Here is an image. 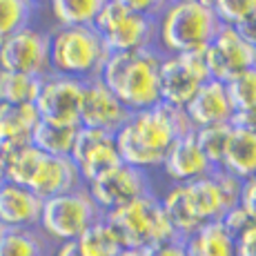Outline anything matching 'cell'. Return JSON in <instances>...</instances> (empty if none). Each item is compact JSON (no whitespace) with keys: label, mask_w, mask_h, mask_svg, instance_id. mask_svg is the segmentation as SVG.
Masks as SVG:
<instances>
[{"label":"cell","mask_w":256,"mask_h":256,"mask_svg":"<svg viewBox=\"0 0 256 256\" xmlns=\"http://www.w3.org/2000/svg\"><path fill=\"white\" fill-rule=\"evenodd\" d=\"M127 116H130V112L122 107V102L116 98V94L100 78H94V80L85 82L80 114H78L80 127L116 134L122 122L127 120Z\"/></svg>","instance_id":"cell-14"},{"label":"cell","mask_w":256,"mask_h":256,"mask_svg":"<svg viewBox=\"0 0 256 256\" xmlns=\"http://www.w3.org/2000/svg\"><path fill=\"white\" fill-rule=\"evenodd\" d=\"M40 120L34 105H0V156L32 145V132Z\"/></svg>","instance_id":"cell-19"},{"label":"cell","mask_w":256,"mask_h":256,"mask_svg":"<svg viewBox=\"0 0 256 256\" xmlns=\"http://www.w3.org/2000/svg\"><path fill=\"white\" fill-rule=\"evenodd\" d=\"M80 174H78L76 165L72 163L70 156H49L42 154L40 163L34 172L32 180H29L27 190H32L38 198H52V196L65 194L76 187H80Z\"/></svg>","instance_id":"cell-18"},{"label":"cell","mask_w":256,"mask_h":256,"mask_svg":"<svg viewBox=\"0 0 256 256\" xmlns=\"http://www.w3.org/2000/svg\"><path fill=\"white\" fill-rule=\"evenodd\" d=\"M105 218L120 234L125 250L142 252V250L152 248L156 243L178 238L172 223L167 220L156 192L140 196V198H136L134 203L125 205V208L110 212V214H105Z\"/></svg>","instance_id":"cell-6"},{"label":"cell","mask_w":256,"mask_h":256,"mask_svg":"<svg viewBox=\"0 0 256 256\" xmlns=\"http://www.w3.org/2000/svg\"><path fill=\"white\" fill-rule=\"evenodd\" d=\"M230 132H232L230 122H223V125H208V127L194 130L196 145H198V150L205 154V158L210 160V165L214 167V170L220 167V158H223V150H225V142L230 138Z\"/></svg>","instance_id":"cell-29"},{"label":"cell","mask_w":256,"mask_h":256,"mask_svg":"<svg viewBox=\"0 0 256 256\" xmlns=\"http://www.w3.org/2000/svg\"><path fill=\"white\" fill-rule=\"evenodd\" d=\"M170 2H172V0H170Z\"/></svg>","instance_id":"cell-46"},{"label":"cell","mask_w":256,"mask_h":256,"mask_svg":"<svg viewBox=\"0 0 256 256\" xmlns=\"http://www.w3.org/2000/svg\"><path fill=\"white\" fill-rule=\"evenodd\" d=\"M190 125L194 130L208 125H223L230 122L234 116V105L230 100V94L225 82L210 78L208 82L198 87V92L192 96V100L183 107Z\"/></svg>","instance_id":"cell-16"},{"label":"cell","mask_w":256,"mask_h":256,"mask_svg":"<svg viewBox=\"0 0 256 256\" xmlns=\"http://www.w3.org/2000/svg\"><path fill=\"white\" fill-rule=\"evenodd\" d=\"M34 4H40V2H49V0H32Z\"/></svg>","instance_id":"cell-43"},{"label":"cell","mask_w":256,"mask_h":256,"mask_svg":"<svg viewBox=\"0 0 256 256\" xmlns=\"http://www.w3.org/2000/svg\"><path fill=\"white\" fill-rule=\"evenodd\" d=\"M0 70L29 74V76H47L49 67V34L27 27L0 40Z\"/></svg>","instance_id":"cell-10"},{"label":"cell","mask_w":256,"mask_h":256,"mask_svg":"<svg viewBox=\"0 0 256 256\" xmlns=\"http://www.w3.org/2000/svg\"><path fill=\"white\" fill-rule=\"evenodd\" d=\"M52 256H82L80 250H78V243L76 240H67V243H58L54 248Z\"/></svg>","instance_id":"cell-41"},{"label":"cell","mask_w":256,"mask_h":256,"mask_svg":"<svg viewBox=\"0 0 256 256\" xmlns=\"http://www.w3.org/2000/svg\"><path fill=\"white\" fill-rule=\"evenodd\" d=\"M160 205H163V212L167 216V220L172 223L174 232L178 238H187L200 228V223L196 220L194 212H192L190 203H187L185 196V187L183 185H170L163 196H158Z\"/></svg>","instance_id":"cell-24"},{"label":"cell","mask_w":256,"mask_h":256,"mask_svg":"<svg viewBox=\"0 0 256 256\" xmlns=\"http://www.w3.org/2000/svg\"><path fill=\"white\" fill-rule=\"evenodd\" d=\"M160 58L163 54L156 47L110 54L98 78L116 94L130 114L150 110L160 102Z\"/></svg>","instance_id":"cell-2"},{"label":"cell","mask_w":256,"mask_h":256,"mask_svg":"<svg viewBox=\"0 0 256 256\" xmlns=\"http://www.w3.org/2000/svg\"><path fill=\"white\" fill-rule=\"evenodd\" d=\"M4 232V228H2V225H0V234H2Z\"/></svg>","instance_id":"cell-45"},{"label":"cell","mask_w":256,"mask_h":256,"mask_svg":"<svg viewBox=\"0 0 256 256\" xmlns=\"http://www.w3.org/2000/svg\"><path fill=\"white\" fill-rule=\"evenodd\" d=\"M118 256H142V254L138 252V250H125V252H120Z\"/></svg>","instance_id":"cell-42"},{"label":"cell","mask_w":256,"mask_h":256,"mask_svg":"<svg viewBox=\"0 0 256 256\" xmlns=\"http://www.w3.org/2000/svg\"><path fill=\"white\" fill-rule=\"evenodd\" d=\"M107 0H49L58 27H92Z\"/></svg>","instance_id":"cell-26"},{"label":"cell","mask_w":256,"mask_h":256,"mask_svg":"<svg viewBox=\"0 0 256 256\" xmlns=\"http://www.w3.org/2000/svg\"><path fill=\"white\" fill-rule=\"evenodd\" d=\"M160 170H163L165 178L172 185H185V183H192V180L212 174L214 167L210 165L205 154L198 150L196 138H194V130H192L174 140V145L167 152Z\"/></svg>","instance_id":"cell-15"},{"label":"cell","mask_w":256,"mask_h":256,"mask_svg":"<svg viewBox=\"0 0 256 256\" xmlns=\"http://www.w3.org/2000/svg\"><path fill=\"white\" fill-rule=\"evenodd\" d=\"M76 243L82 256H118L120 252H125L120 234L105 216L98 218Z\"/></svg>","instance_id":"cell-25"},{"label":"cell","mask_w":256,"mask_h":256,"mask_svg":"<svg viewBox=\"0 0 256 256\" xmlns=\"http://www.w3.org/2000/svg\"><path fill=\"white\" fill-rule=\"evenodd\" d=\"M183 187H185L187 203H190V208H192L196 220H198L200 225L223 218V214L228 212V208H225L223 194H220L218 185H216V180L212 174L192 180V183H185Z\"/></svg>","instance_id":"cell-21"},{"label":"cell","mask_w":256,"mask_h":256,"mask_svg":"<svg viewBox=\"0 0 256 256\" xmlns=\"http://www.w3.org/2000/svg\"><path fill=\"white\" fill-rule=\"evenodd\" d=\"M49 240L38 228L4 230L0 234V256H52Z\"/></svg>","instance_id":"cell-27"},{"label":"cell","mask_w":256,"mask_h":256,"mask_svg":"<svg viewBox=\"0 0 256 256\" xmlns=\"http://www.w3.org/2000/svg\"><path fill=\"white\" fill-rule=\"evenodd\" d=\"M42 78L0 70V105H34Z\"/></svg>","instance_id":"cell-28"},{"label":"cell","mask_w":256,"mask_h":256,"mask_svg":"<svg viewBox=\"0 0 256 256\" xmlns=\"http://www.w3.org/2000/svg\"><path fill=\"white\" fill-rule=\"evenodd\" d=\"M212 9L220 24H240L256 14V0H212Z\"/></svg>","instance_id":"cell-32"},{"label":"cell","mask_w":256,"mask_h":256,"mask_svg":"<svg viewBox=\"0 0 256 256\" xmlns=\"http://www.w3.org/2000/svg\"><path fill=\"white\" fill-rule=\"evenodd\" d=\"M210 76L228 82L230 78L256 67V49L236 32L232 24H220L214 40L205 47Z\"/></svg>","instance_id":"cell-12"},{"label":"cell","mask_w":256,"mask_h":256,"mask_svg":"<svg viewBox=\"0 0 256 256\" xmlns=\"http://www.w3.org/2000/svg\"><path fill=\"white\" fill-rule=\"evenodd\" d=\"M187 256H236L234 236L223 228L220 220L200 225L185 238Z\"/></svg>","instance_id":"cell-22"},{"label":"cell","mask_w":256,"mask_h":256,"mask_svg":"<svg viewBox=\"0 0 256 256\" xmlns=\"http://www.w3.org/2000/svg\"><path fill=\"white\" fill-rule=\"evenodd\" d=\"M212 176H214L216 185H218L220 194H223V200H225V208L232 210L236 205L240 203V192H243V180L232 176L230 172L225 170H214L212 172Z\"/></svg>","instance_id":"cell-33"},{"label":"cell","mask_w":256,"mask_h":256,"mask_svg":"<svg viewBox=\"0 0 256 256\" xmlns=\"http://www.w3.org/2000/svg\"><path fill=\"white\" fill-rule=\"evenodd\" d=\"M82 90H85L82 80L49 72L47 76H42L40 92H38L34 107L42 120L80 125L78 114H80Z\"/></svg>","instance_id":"cell-13"},{"label":"cell","mask_w":256,"mask_h":256,"mask_svg":"<svg viewBox=\"0 0 256 256\" xmlns=\"http://www.w3.org/2000/svg\"><path fill=\"white\" fill-rule=\"evenodd\" d=\"M236 32H238L240 36H243L245 40L256 49V14L254 16H250L248 20H243L240 24H236Z\"/></svg>","instance_id":"cell-40"},{"label":"cell","mask_w":256,"mask_h":256,"mask_svg":"<svg viewBox=\"0 0 256 256\" xmlns=\"http://www.w3.org/2000/svg\"><path fill=\"white\" fill-rule=\"evenodd\" d=\"M85 187L94 198V203L98 205V210L102 212V216L154 192V185H152V178L147 172L136 170V167L125 163L102 174L100 178L92 180Z\"/></svg>","instance_id":"cell-9"},{"label":"cell","mask_w":256,"mask_h":256,"mask_svg":"<svg viewBox=\"0 0 256 256\" xmlns=\"http://www.w3.org/2000/svg\"><path fill=\"white\" fill-rule=\"evenodd\" d=\"M236 256H256V223L234 238Z\"/></svg>","instance_id":"cell-38"},{"label":"cell","mask_w":256,"mask_h":256,"mask_svg":"<svg viewBox=\"0 0 256 256\" xmlns=\"http://www.w3.org/2000/svg\"><path fill=\"white\" fill-rule=\"evenodd\" d=\"M218 170L230 172L243 183L250 178H256V134L232 127Z\"/></svg>","instance_id":"cell-20"},{"label":"cell","mask_w":256,"mask_h":256,"mask_svg":"<svg viewBox=\"0 0 256 256\" xmlns=\"http://www.w3.org/2000/svg\"><path fill=\"white\" fill-rule=\"evenodd\" d=\"M70 158L76 165L78 174H80L82 185H90L92 180L100 178L102 174L122 165L114 134L100 130H90V127L78 130Z\"/></svg>","instance_id":"cell-11"},{"label":"cell","mask_w":256,"mask_h":256,"mask_svg":"<svg viewBox=\"0 0 256 256\" xmlns=\"http://www.w3.org/2000/svg\"><path fill=\"white\" fill-rule=\"evenodd\" d=\"M120 7H125L127 12L132 14H140V16H147V18H158L163 14V9L167 7L170 0H114Z\"/></svg>","instance_id":"cell-35"},{"label":"cell","mask_w":256,"mask_h":256,"mask_svg":"<svg viewBox=\"0 0 256 256\" xmlns=\"http://www.w3.org/2000/svg\"><path fill=\"white\" fill-rule=\"evenodd\" d=\"M220 223H223V228L228 230V232L236 238V236H240V234L245 232V230L252 228V225H254V218L248 214V212H245L243 205L238 203L236 208H232V210L225 212L223 218H220Z\"/></svg>","instance_id":"cell-34"},{"label":"cell","mask_w":256,"mask_h":256,"mask_svg":"<svg viewBox=\"0 0 256 256\" xmlns=\"http://www.w3.org/2000/svg\"><path fill=\"white\" fill-rule=\"evenodd\" d=\"M107 52L100 34L94 27H56L49 34V67L54 74L76 80L100 76Z\"/></svg>","instance_id":"cell-4"},{"label":"cell","mask_w":256,"mask_h":256,"mask_svg":"<svg viewBox=\"0 0 256 256\" xmlns=\"http://www.w3.org/2000/svg\"><path fill=\"white\" fill-rule=\"evenodd\" d=\"M80 130V125H70V122H52V120H38L32 132V145L49 156H70L74 150V140Z\"/></svg>","instance_id":"cell-23"},{"label":"cell","mask_w":256,"mask_h":256,"mask_svg":"<svg viewBox=\"0 0 256 256\" xmlns=\"http://www.w3.org/2000/svg\"><path fill=\"white\" fill-rule=\"evenodd\" d=\"M192 130L185 110L158 102L127 116L114 138L122 163L150 174L152 170H160L174 140Z\"/></svg>","instance_id":"cell-1"},{"label":"cell","mask_w":256,"mask_h":256,"mask_svg":"<svg viewBox=\"0 0 256 256\" xmlns=\"http://www.w3.org/2000/svg\"><path fill=\"white\" fill-rule=\"evenodd\" d=\"M42 212V198L32 190L9 180H0V225L4 230L38 228Z\"/></svg>","instance_id":"cell-17"},{"label":"cell","mask_w":256,"mask_h":256,"mask_svg":"<svg viewBox=\"0 0 256 256\" xmlns=\"http://www.w3.org/2000/svg\"><path fill=\"white\" fill-rule=\"evenodd\" d=\"M230 125L236 130H245L250 134H256V105L245 107V110H236Z\"/></svg>","instance_id":"cell-37"},{"label":"cell","mask_w":256,"mask_h":256,"mask_svg":"<svg viewBox=\"0 0 256 256\" xmlns=\"http://www.w3.org/2000/svg\"><path fill=\"white\" fill-rule=\"evenodd\" d=\"M100 34L110 54L138 52L156 47V20L154 18L132 14L114 0L102 4L100 14L92 24Z\"/></svg>","instance_id":"cell-7"},{"label":"cell","mask_w":256,"mask_h":256,"mask_svg":"<svg viewBox=\"0 0 256 256\" xmlns=\"http://www.w3.org/2000/svg\"><path fill=\"white\" fill-rule=\"evenodd\" d=\"M225 87H228L234 112L256 105V67L230 78V80L225 82Z\"/></svg>","instance_id":"cell-31"},{"label":"cell","mask_w":256,"mask_h":256,"mask_svg":"<svg viewBox=\"0 0 256 256\" xmlns=\"http://www.w3.org/2000/svg\"><path fill=\"white\" fill-rule=\"evenodd\" d=\"M142 256H187L185 240L183 238H170L163 243H156L152 248L142 250Z\"/></svg>","instance_id":"cell-36"},{"label":"cell","mask_w":256,"mask_h":256,"mask_svg":"<svg viewBox=\"0 0 256 256\" xmlns=\"http://www.w3.org/2000/svg\"><path fill=\"white\" fill-rule=\"evenodd\" d=\"M218 29L212 0H172L156 18V49L160 54L205 49Z\"/></svg>","instance_id":"cell-3"},{"label":"cell","mask_w":256,"mask_h":256,"mask_svg":"<svg viewBox=\"0 0 256 256\" xmlns=\"http://www.w3.org/2000/svg\"><path fill=\"white\" fill-rule=\"evenodd\" d=\"M0 180H2V167H0Z\"/></svg>","instance_id":"cell-44"},{"label":"cell","mask_w":256,"mask_h":256,"mask_svg":"<svg viewBox=\"0 0 256 256\" xmlns=\"http://www.w3.org/2000/svg\"><path fill=\"white\" fill-rule=\"evenodd\" d=\"M98 218H102V212L94 203L87 187L80 185L72 192L42 200L38 230L49 243L58 245L78 240Z\"/></svg>","instance_id":"cell-5"},{"label":"cell","mask_w":256,"mask_h":256,"mask_svg":"<svg viewBox=\"0 0 256 256\" xmlns=\"http://www.w3.org/2000/svg\"><path fill=\"white\" fill-rule=\"evenodd\" d=\"M205 49L163 54L160 58V102L183 110L198 87L210 80Z\"/></svg>","instance_id":"cell-8"},{"label":"cell","mask_w":256,"mask_h":256,"mask_svg":"<svg viewBox=\"0 0 256 256\" xmlns=\"http://www.w3.org/2000/svg\"><path fill=\"white\" fill-rule=\"evenodd\" d=\"M36 4L32 0H0V40L32 24Z\"/></svg>","instance_id":"cell-30"},{"label":"cell","mask_w":256,"mask_h":256,"mask_svg":"<svg viewBox=\"0 0 256 256\" xmlns=\"http://www.w3.org/2000/svg\"><path fill=\"white\" fill-rule=\"evenodd\" d=\"M240 205L245 208L250 216L256 223V178H250L243 183V192H240Z\"/></svg>","instance_id":"cell-39"}]
</instances>
